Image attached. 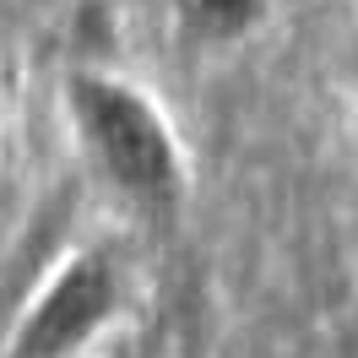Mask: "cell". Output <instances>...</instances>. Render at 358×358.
<instances>
[{
  "label": "cell",
  "mask_w": 358,
  "mask_h": 358,
  "mask_svg": "<svg viewBox=\"0 0 358 358\" xmlns=\"http://www.w3.org/2000/svg\"><path fill=\"white\" fill-rule=\"evenodd\" d=\"M348 76H353V87H358V33H353V44H348Z\"/></svg>",
  "instance_id": "cell-4"
},
{
  "label": "cell",
  "mask_w": 358,
  "mask_h": 358,
  "mask_svg": "<svg viewBox=\"0 0 358 358\" xmlns=\"http://www.w3.org/2000/svg\"><path fill=\"white\" fill-rule=\"evenodd\" d=\"M0 120H6V87H0Z\"/></svg>",
  "instance_id": "cell-5"
},
{
  "label": "cell",
  "mask_w": 358,
  "mask_h": 358,
  "mask_svg": "<svg viewBox=\"0 0 358 358\" xmlns=\"http://www.w3.org/2000/svg\"><path fill=\"white\" fill-rule=\"evenodd\" d=\"M169 17L190 49H234L266 27L271 0H169Z\"/></svg>",
  "instance_id": "cell-3"
},
{
  "label": "cell",
  "mask_w": 358,
  "mask_h": 358,
  "mask_svg": "<svg viewBox=\"0 0 358 358\" xmlns=\"http://www.w3.org/2000/svg\"><path fill=\"white\" fill-rule=\"evenodd\" d=\"M60 114L103 196L141 223H174L190 201V157L169 109L109 66H76L60 82Z\"/></svg>",
  "instance_id": "cell-1"
},
{
  "label": "cell",
  "mask_w": 358,
  "mask_h": 358,
  "mask_svg": "<svg viewBox=\"0 0 358 358\" xmlns=\"http://www.w3.org/2000/svg\"><path fill=\"white\" fill-rule=\"evenodd\" d=\"M125 310V271L103 245L66 250L33 288L0 358H82Z\"/></svg>",
  "instance_id": "cell-2"
}]
</instances>
